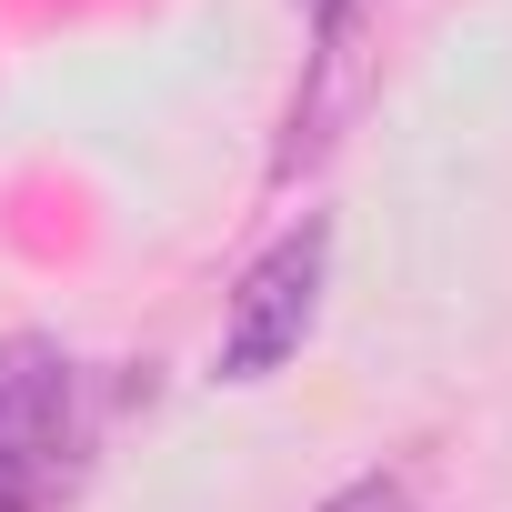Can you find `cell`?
<instances>
[{
    "label": "cell",
    "mask_w": 512,
    "mask_h": 512,
    "mask_svg": "<svg viewBox=\"0 0 512 512\" xmlns=\"http://www.w3.org/2000/svg\"><path fill=\"white\" fill-rule=\"evenodd\" d=\"M322 512H412V482H402V472H362V482H342Z\"/></svg>",
    "instance_id": "277c9868"
},
{
    "label": "cell",
    "mask_w": 512,
    "mask_h": 512,
    "mask_svg": "<svg viewBox=\"0 0 512 512\" xmlns=\"http://www.w3.org/2000/svg\"><path fill=\"white\" fill-rule=\"evenodd\" d=\"M362 111V11L352 0H322L312 21V51H302V91H292V121H282V151H272V181H302Z\"/></svg>",
    "instance_id": "7a4b0ae2"
},
{
    "label": "cell",
    "mask_w": 512,
    "mask_h": 512,
    "mask_svg": "<svg viewBox=\"0 0 512 512\" xmlns=\"http://www.w3.org/2000/svg\"><path fill=\"white\" fill-rule=\"evenodd\" d=\"M322 262H332V221H302L292 241H272L241 272L231 322H221V382H262V372H282L302 352V332L322 312Z\"/></svg>",
    "instance_id": "6da1fadb"
},
{
    "label": "cell",
    "mask_w": 512,
    "mask_h": 512,
    "mask_svg": "<svg viewBox=\"0 0 512 512\" xmlns=\"http://www.w3.org/2000/svg\"><path fill=\"white\" fill-rule=\"evenodd\" d=\"M71 442H81V372L51 342H0V452L61 482Z\"/></svg>",
    "instance_id": "3957f363"
},
{
    "label": "cell",
    "mask_w": 512,
    "mask_h": 512,
    "mask_svg": "<svg viewBox=\"0 0 512 512\" xmlns=\"http://www.w3.org/2000/svg\"><path fill=\"white\" fill-rule=\"evenodd\" d=\"M41 502H51V472H31V462L0 452V512H41Z\"/></svg>",
    "instance_id": "5b68a950"
}]
</instances>
